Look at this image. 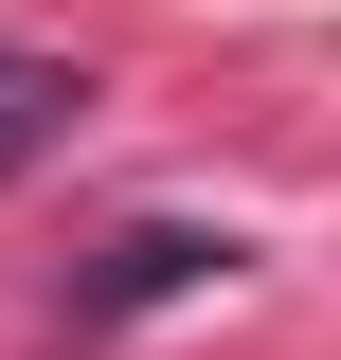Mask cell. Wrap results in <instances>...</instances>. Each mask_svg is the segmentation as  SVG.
I'll return each mask as SVG.
<instances>
[{"label": "cell", "instance_id": "1", "mask_svg": "<svg viewBox=\"0 0 341 360\" xmlns=\"http://www.w3.org/2000/svg\"><path fill=\"white\" fill-rule=\"evenodd\" d=\"M215 270H234V234L144 217V234H108V252L72 270V324H144V307H180V288H215Z\"/></svg>", "mask_w": 341, "mask_h": 360}, {"label": "cell", "instance_id": "2", "mask_svg": "<svg viewBox=\"0 0 341 360\" xmlns=\"http://www.w3.org/2000/svg\"><path fill=\"white\" fill-rule=\"evenodd\" d=\"M72 108H90V90H72V72H54V54H0V180L36 162V144H54V127H72Z\"/></svg>", "mask_w": 341, "mask_h": 360}]
</instances>
